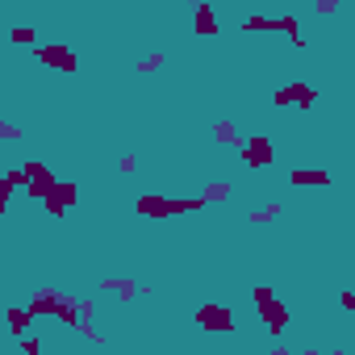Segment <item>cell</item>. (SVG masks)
I'll return each mask as SVG.
<instances>
[{"mask_svg": "<svg viewBox=\"0 0 355 355\" xmlns=\"http://www.w3.org/2000/svg\"><path fill=\"white\" fill-rule=\"evenodd\" d=\"M76 313H80V322H92V318H96V301H92V297H76ZM80 322H76V326H80Z\"/></svg>", "mask_w": 355, "mask_h": 355, "instance_id": "ffe728a7", "label": "cell"}, {"mask_svg": "<svg viewBox=\"0 0 355 355\" xmlns=\"http://www.w3.org/2000/svg\"><path fill=\"white\" fill-rule=\"evenodd\" d=\"M338 305L351 313V309H355V293H351V288H343V293H338Z\"/></svg>", "mask_w": 355, "mask_h": 355, "instance_id": "484cf974", "label": "cell"}, {"mask_svg": "<svg viewBox=\"0 0 355 355\" xmlns=\"http://www.w3.org/2000/svg\"><path fill=\"white\" fill-rule=\"evenodd\" d=\"M96 288H105L109 297H117V301H134L142 288H138V280L134 276H101V284Z\"/></svg>", "mask_w": 355, "mask_h": 355, "instance_id": "7c38bea8", "label": "cell"}, {"mask_svg": "<svg viewBox=\"0 0 355 355\" xmlns=\"http://www.w3.org/2000/svg\"><path fill=\"white\" fill-rule=\"evenodd\" d=\"M0 180H5V184H9V189L17 193V189H26V171H21V167H9L5 175H0Z\"/></svg>", "mask_w": 355, "mask_h": 355, "instance_id": "44dd1931", "label": "cell"}, {"mask_svg": "<svg viewBox=\"0 0 355 355\" xmlns=\"http://www.w3.org/2000/svg\"><path fill=\"white\" fill-rule=\"evenodd\" d=\"M272 105L276 109H313L318 105V88L313 84H305V80H293V84H284V88H276L272 92Z\"/></svg>", "mask_w": 355, "mask_h": 355, "instance_id": "8992f818", "label": "cell"}, {"mask_svg": "<svg viewBox=\"0 0 355 355\" xmlns=\"http://www.w3.org/2000/svg\"><path fill=\"white\" fill-rule=\"evenodd\" d=\"M230 197H234V184H230V180H209V184H205V193H201V201H205V205H226Z\"/></svg>", "mask_w": 355, "mask_h": 355, "instance_id": "9a60e30c", "label": "cell"}, {"mask_svg": "<svg viewBox=\"0 0 355 355\" xmlns=\"http://www.w3.org/2000/svg\"><path fill=\"white\" fill-rule=\"evenodd\" d=\"M193 34H201V38H218V34H222L218 9L209 5V0H201V5L193 9Z\"/></svg>", "mask_w": 355, "mask_h": 355, "instance_id": "8fae6325", "label": "cell"}, {"mask_svg": "<svg viewBox=\"0 0 355 355\" xmlns=\"http://www.w3.org/2000/svg\"><path fill=\"white\" fill-rule=\"evenodd\" d=\"M121 171H138V159L134 155H121Z\"/></svg>", "mask_w": 355, "mask_h": 355, "instance_id": "83f0119b", "label": "cell"}, {"mask_svg": "<svg viewBox=\"0 0 355 355\" xmlns=\"http://www.w3.org/2000/svg\"><path fill=\"white\" fill-rule=\"evenodd\" d=\"M138 218L146 222H171V218H184V214H201L205 201L201 197H163V193H142L134 201Z\"/></svg>", "mask_w": 355, "mask_h": 355, "instance_id": "6da1fadb", "label": "cell"}, {"mask_svg": "<svg viewBox=\"0 0 355 355\" xmlns=\"http://www.w3.org/2000/svg\"><path fill=\"white\" fill-rule=\"evenodd\" d=\"M0 272H5V263H0Z\"/></svg>", "mask_w": 355, "mask_h": 355, "instance_id": "f1b7e54d", "label": "cell"}, {"mask_svg": "<svg viewBox=\"0 0 355 355\" xmlns=\"http://www.w3.org/2000/svg\"><path fill=\"white\" fill-rule=\"evenodd\" d=\"M34 318H59L63 326H71L76 330V322H80V313H76V297H67V293H55V288H38L34 293V301L26 305Z\"/></svg>", "mask_w": 355, "mask_h": 355, "instance_id": "7a4b0ae2", "label": "cell"}, {"mask_svg": "<svg viewBox=\"0 0 355 355\" xmlns=\"http://www.w3.org/2000/svg\"><path fill=\"white\" fill-rule=\"evenodd\" d=\"M243 34H288L293 38V46L297 51H305V38H301V30H297V17L288 13V17H247L243 21Z\"/></svg>", "mask_w": 355, "mask_h": 355, "instance_id": "5b68a950", "label": "cell"}, {"mask_svg": "<svg viewBox=\"0 0 355 355\" xmlns=\"http://www.w3.org/2000/svg\"><path fill=\"white\" fill-rule=\"evenodd\" d=\"M276 218H284V205H280V201H272V205H259V209H251V222H259V226H268V222H276Z\"/></svg>", "mask_w": 355, "mask_h": 355, "instance_id": "e0dca14e", "label": "cell"}, {"mask_svg": "<svg viewBox=\"0 0 355 355\" xmlns=\"http://www.w3.org/2000/svg\"><path fill=\"white\" fill-rule=\"evenodd\" d=\"M9 201H13V189L0 180V218H5V209H9Z\"/></svg>", "mask_w": 355, "mask_h": 355, "instance_id": "d4e9b609", "label": "cell"}, {"mask_svg": "<svg viewBox=\"0 0 355 355\" xmlns=\"http://www.w3.org/2000/svg\"><path fill=\"white\" fill-rule=\"evenodd\" d=\"M0 142H21V125H13V121H0Z\"/></svg>", "mask_w": 355, "mask_h": 355, "instance_id": "cb8c5ba5", "label": "cell"}, {"mask_svg": "<svg viewBox=\"0 0 355 355\" xmlns=\"http://www.w3.org/2000/svg\"><path fill=\"white\" fill-rule=\"evenodd\" d=\"M239 159H243L247 167H272V163H276V142H272L268 134H251V138H243Z\"/></svg>", "mask_w": 355, "mask_h": 355, "instance_id": "52a82bcc", "label": "cell"}, {"mask_svg": "<svg viewBox=\"0 0 355 355\" xmlns=\"http://www.w3.org/2000/svg\"><path fill=\"white\" fill-rule=\"evenodd\" d=\"M313 9H318V17H334L343 9V0H313Z\"/></svg>", "mask_w": 355, "mask_h": 355, "instance_id": "7402d4cb", "label": "cell"}, {"mask_svg": "<svg viewBox=\"0 0 355 355\" xmlns=\"http://www.w3.org/2000/svg\"><path fill=\"white\" fill-rule=\"evenodd\" d=\"M21 171H26V193H30L34 201H42V197L55 189V171H51L42 159H26Z\"/></svg>", "mask_w": 355, "mask_h": 355, "instance_id": "ba28073f", "label": "cell"}, {"mask_svg": "<svg viewBox=\"0 0 355 355\" xmlns=\"http://www.w3.org/2000/svg\"><path fill=\"white\" fill-rule=\"evenodd\" d=\"M214 142H222V146H243V134H239V125L234 121H214Z\"/></svg>", "mask_w": 355, "mask_h": 355, "instance_id": "2e32d148", "label": "cell"}, {"mask_svg": "<svg viewBox=\"0 0 355 355\" xmlns=\"http://www.w3.org/2000/svg\"><path fill=\"white\" fill-rule=\"evenodd\" d=\"M288 184L293 189H330V171H322V167H297V171H288Z\"/></svg>", "mask_w": 355, "mask_h": 355, "instance_id": "4fadbf2b", "label": "cell"}, {"mask_svg": "<svg viewBox=\"0 0 355 355\" xmlns=\"http://www.w3.org/2000/svg\"><path fill=\"white\" fill-rule=\"evenodd\" d=\"M251 297H255V309H259V318H263L268 334H276V338H280V334L288 330V305H284V301H280L268 284H259Z\"/></svg>", "mask_w": 355, "mask_h": 355, "instance_id": "3957f363", "label": "cell"}, {"mask_svg": "<svg viewBox=\"0 0 355 355\" xmlns=\"http://www.w3.org/2000/svg\"><path fill=\"white\" fill-rule=\"evenodd\" d=\"M76 330H80V334H84V338H88V343H101V347H105V343H109V338H105V334H101V330H96V326H92V322H80V326H76Z\"/></svg>", "mask_w": 355, "mask_h": 355, "instance_id": "603a6c76", "label": "cell"}, {"mask_svg": "<svg viewBox=\"0 0 355 355\" xmlns=\"http://www.w3.org/2000/svg\"><path fill=\"white\" fill-rule=\"evenodd\" d=\"M21 347H26L30 355H38V351H42V343H38V338H30V334H21Z\"/></svg>", "mask_w": 355, "mask_h": 355, "instance_id": "4316f807", "label": "cell"}, {"mask_svg": "<svg viewBox=\"0 0 355 355\" xmlns=\"http://www.w3.org/2000/svg\"><path fill=\"white\" fill-rule=\"evenodd\" d=\"M80 201V184H71V180H55V189L42 197V205H46V214L59 222V218H67V209Z\"/></svg>", "mask_w": 355, "mask_h": 355, "instance_id": "9c48e42d", "label": "cell"}, {"mask_svg": "<svg viewBox=\"0 0 355 355\" xmlns=\"http://www.w3.org/2000/svg\"><path fill=\"white\" fill-rule=\"evenodd\" d=\"M163 63H167V55H159V51H155V55H146V59H138V63H134V71H138V76H150V71H159Z\"/></svg>", "mask_w": 355, "mask_h": 355, "instance_id": "ac0fdd59", "label": "cell"}, {"mask_svg": "<svg viewBox=\"0 0 355 355\" xmlns=\"http://www.w3.org/2000/svg\"><path fill=\"white\" fill-rule=\"evenodd\" d=\"M193 322H197L205 334H234V330H239V322H234V309H230V305H218V301H205V305H197Z\"/></svg>", "mask_w": 355, "mask_h": 355, "instance_id": "277c9868", "label": "cell"}, {"mask_svg": "<svg viewBox=\"0 0 355 355\" xmlns=\"http://www.w3.org/2000/svg\"><path fill=\"white\" fill-rule=\"evenodd\" d=\"M5 322H9V334H13V338H21V334L34 326V313H30L26 305H9V309H5Z\"/></svg>", "mask_w": 355, "mask_h": 355, "instance_id": "5bb4252c", "label": "cell"}, {"mask_svg": "<svg viewBox=\"0 0 355 355\" xmlns=\"http://www.w3.org/2000/svg\"><path fill=\"white\" fill-rule=\"evenodd\" d=\"M9 42L13 46H34V26H13L9 30Z\"/></svg>", "mask_w": 355, "mask_h": 355, "instance_id": "d6986e66", "label": "cell"}, {"mask_svg": "<svg viewBox=\"0 0 355 355\" xmlns=\"http://www.w3.org/2000/svg\"><path fill=\"white\" fill-rule=\"evenodd\" d=\"M34 55H38V63H42V67H59V71H67V76H76V71H80L76 51H71V46H63V42H46V46H38Z\"/></svg>", "mask_w": 355, "mask_h": 355, "instance_id": "30bf717a", "label": "cell"}]
</instances>
